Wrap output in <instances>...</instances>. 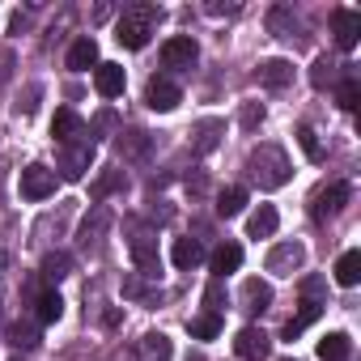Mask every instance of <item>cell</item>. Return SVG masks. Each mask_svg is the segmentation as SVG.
<instances>
[{
  "mask_svg": "<svg viewBox=\"0 0 361 361\" xmlns=\"http://www.w3.org/2000/svg\"><path fill=\"white\" fill-rule=\"evenodd\" d=\"M247 174L255 178L264 192L285 188V183H289V157H285V149H276V145H259V149H251V157H247Z\"/></svg>",
  "mask_w": 361,
  "mask_h": 361,
  "instance_id": "obj_1",
  "label": "cell"
},
{
  "mask_svg": "<svg viewBox=\"0 0 361 361\" xmlns=\"http://www.w3.org/2000/svg\"><path fill=\"white\" fill-rule=\"evenodd\" d=\"M157 22H161V9H157V5H132V9H123V18L115 22L119 47L140 51V47L149 43V35L157 30Z\"/></svg>",
  "mask_w": 361,
  "mask_h": 361,
  "instance_id": "obj_2",
  "label": "cell"
},
{
  "mask_svg": "<svg viewBox=\"0 0 361 361\" xmlns=\"http://www.w3.org/2000/svg\"><path fill=\"white\" fill-rule=\"evenodd\" d=\"M64 149V157H60V174L64 178H85V170H90V161H94V140L90 136H81V140H73V145H60Z\"/></svg>",
  "mask_w": 361,
  "mask_h": 361,
  "instance_id": "obj_3",
  "label": "cell"
},
{
  "mask_svg": "<svg viewBox=\"0 0 361 361\" xmlns=\"http://www.w3.org/2000/svg\"><path fill=\"white\" fill-rule=\"evenodd\" d=\"M348 196H353V188H348V183L319 188V192H314V200H310V217H314V221H331V217L348 204Z\"/></svg>",
  "mask_w": 361,
  "mask_h": 361,
  "instance_id": "obj_4",
  "label": "cell"
},
{
  "mask_svg": "<svg viewBox=\"0 0 361 361\" xmlns=\"http://www.w3.org/2000/svg\"><path fill=\"white\" fill-rule=\"evenodd\" d=\"M196 60H200V47H196L192 35H174V39L161 43V64L166 68H192Z\"/></svg>",
  "mask_w": 361,
  "mask_h": 361,
  "instance_id": "obj_5",
  "label": "cell"
},
{
  "mask_svg": "<svg viewBox=\"0 0 361 361\" xmlns=\"http://www.w3.org/2000/svg\"><path fill=\"white\" fill-rule=\"evenodd\" d=\"M22 196L26 200H47V196H56V170H47V166H26L22 170Z\"/></svg>",
  "mask_w": 361,
  "mask_h": 361,
  "instance_id": "obj_6",
  "label": "cell"
},
{
  "mask_svg": "<svg viewBox=\"0 0 361 361\" xmlns=\"http://www.w3.org/2000/svg\"><path fill=\"white\" fill-rule=\"evenodd\" d=\"M331 35H336V47L340 51H353L357 39H361V13L357 9H336L331 13Z\"/></svg>",
  "mask_w": 361,
  "mask_h": 361,
  "instance_id": "obj_7",
  "label": "cell"
},
{
  "mask_svg": "<svg viewBox=\"0 0 361 361\" xmlns=\"http://www.w3.org/2000/svg\"><path fill=\"white\" fill-rule=\"evenodd\" d=\"M234 353H238L243 361H264V357L272 353V340H268L264 327H243L238 340H234Z\"/></svg>",
  "mask_w": 361,
  "mask_h": 361,
  "instance_id": "obj_8",
  "label": "cell"
},
{
  "mask_svg": "<svg viewBox=\"0 0 361 361\" xmlns=\"http://www.w3.org/2000/svg\"><path fill=\"white\" fill-rule=\"evenodd\" d=\"M302 259H306V247H302V243H281V247H272V255H268V272L293 276V272L302 268Z\"/></svg>",
  "mask_w": 361,
  "mask_h": 361,
  "instance_id": "obj_9",
  "label": "cell"
},
{
  "mask_svg": "<svg viewBox=\"0 0 361 361\" xmlns=\"http://www.w3.org/2000/svg\"><path fill=\"white\" fill-rule=\"evenodd\" d=\"M145 102H149L153 111H161V115H166V111H174L178 102H183V94H178V85H174V81L153 77V81L145 85Z\"/></svg>",
  "mask_w": 361,
  "mask_h": 361,
  "instance_id": "obj_10",
  "label": "cell"
},
{
  "mask_svg": "<svg viewBox=\"0 0 361 361\" xmlns=\"http://www.w3.org/2000/svg\"><path fill=\"white\" fill-rule=\"evenodd\" d=\"M128 247H132V259H136V268H140L145 276H157V238H153L149 230H136Z\"/></svg>",
  "mask_w": 361,
  "mask_h": 361,
  "instance_id": "obj_11",
  "label": "cell"
},
{
  "mask_svg": "<svg viewBox=\"0 0 361 361\" xmlns=\"http://www.w3.org/2000/svg\"><path fill=\"white\" fill-rule=\"evenodd\" d=\"M123 85H128L123 64H98V68H94V90H98L102 98H119Z\"/></svg>",
  "mask_w": 361,
  "mask_h": 361,
  "instance_id": "obj_12",
  "label": "cell"
},
{
  "mask_svg": "<svg viewBox=\"0 0 361 361\" xmlns=\"http://www.w3.org/2000/svg\"><path fill=\"white\" fill-rule=\"evenodd\" d=\"M170 357H174V348H170V340H166L161 331L140 336L136 348H132V361H170Z\"/></svg>",
  "mask_w": 361,
  "mask_h": 361,
  "instance_id": "obj_13",
  "label": "cell"
},
{
  "mask_svg": "<svg viewBox=\"0 0 361 361\" xmlns=\"http://www.w3.org/2000/svg\"><path fill=\"white\" fill-rule=\"evenodd\" d=\"M51 136L60 140V145H73V140H81L85 136V123H81V115L77 111H56V119H51Z\"/></svg>",
  "mask_w": 361,
  "mask_h": 361,
  "instance_id": "obj_14",
  "label": "cell"
},
{
  "mask_svg": "<svg viewBox=\"0 0 361 361\" xmlns=\"http://www.w3.org/2000/svg\"><path fill=\"white\" fill-rule=\"evenodd\" d=\"M268 306H272V285L259 281V276L243 281V310H247V314H259V310H268Z\"/></svg>",
  "mask_w": 361,
  "mask_h": 361,
  "instance_id": "obj_15",
  "label": "cell"
},
{
  "mask_svg": "<svg viewBox=\"0 0 361 361\" xmlns=\"http://www.w3.org/2000/svg\"><path fill=\"white\" fill-rule=\"evenodd\" d=\"M255 81L268 85V90H281V85L293 81V64H289V60H264V64L255 68Z\"/></svg>",
  "mask_w": 361,
  "mask_h": 361,
  "instance_id": "obj_16",
  "label": "cell"
},
{
  "mask_svg": "<svg viewBox=\"0 0 361 361\" xmlns=\"http://www.w3.org/2000/svg\"><path fill=\"white\" fill-rule=\"evenodd\" d=\"M170 259H174V268L192 272L196 264H204V247H200L196 238H174V247H170Z\"/></svg>",
  "mask_w": 361,
  "mask_h": 361,
  "instance_id": "obj_17",
  "label": "cell"
},
{
  "mask_svg": "<svg viewBox=\"0 0 361 361\" xmlns=\"http://www.w3.org/2000/svg\"><path fill=\"white\" fill-rule=\"evenodd\" d=\"M68 68L73 73H90V68H98V43L85 35V39H77L73 47H68Z\"/></svg>",
  "mask_w": 361,
  "mask_h": 361,
  "instance_id": "obj_18",
  "label": "cell"
},
{
  "mask_svg": "<svg viewBox=\"0 0 361 361\" xmlns=\"http://www.w3.org/2000/svg\"><path fill=\"white\" fill-rule=\"evenodd\" d=\"M276 226H281L276 209H272V204H259V209L251 213V221H247V234H251V238H272Z\"/></svg>",
  "mask_w": 361,
  "mask_h": 361,
  "instance_id": "obj_19",
  "label": "cell"
},
{
  "mask_svg": "<svg viewBox=\"0 0 361 361\" xmlns=\"http://www.w3.org/2000/svg\"><path fill=\"white\" fill-rule=\"evenodd\" d=\"M243 268V247L238 243H221L217 251H213V272H217V281L226 276V272H238Z\"/></svg>",
  "mask_w": 361,
  "mask_h": 361,
  "instance_id": "obj_20",
  "label": "cell"
},
{
  "mask_svg": "<svg viewBox=\"0 0 361 361\" xmlns=\"http://www.w3.org/2000/svg\"><path fill=\"white\" fill-rule=\"evenodd\" d=\"M348 353H353V344L344 331H327L319 340V361H348Z\"/></svg>",
  "mask_w": 361,
  "mask_h": 361,
  "instance_id": "obj_21",
  "label": "cell"
},
{
  "mask_svg": "<svg viewBox=\"0 0 361 361\" xmlns=\"http://www.w3.org/2000/svg\"><path fill=\"white\" fill-rule=\"evenodd\" d=\"M357 281H361V251H344V255L336 259V285L353 289Z\"/></svg>",
  "mask_w": 361,
  "mask_h": 361,
  "instance_id": "obj_22",
  "label": "cell"
},
{
  "mask_svg": "<svg viewBox=\"0 0 361 361\" xmlns=\"http://www.w3.org/2000/svg\"><path fill=\"white\" fill-rule=\"evenodd\" d=\"M319 314H323V306H319V302H302V310L285 323V340H298V336H302V331L319 319Z\"/></svg>",
  "mask_w": 361,
  "mask_h": 361,
  "instance_id": "obj_23",
  "label": "cell"
},
{
  "mask_svg": "<svg viewBox=\"0 0 361 361\" xmlns=\"http://www.w3.org/2000/svg\"><path fill=\"white\" fill-rule=\"evenodd\" d=\"M247 209V188H226L221 196H217V213L221 217H238Z\"/></svg>",
  "mask_w": 361,
  "mask_h": 361,
  "instance_id": "obj_24",
  "label": "cell"
},
{
  "mask_svg": "<svg viewBox=\"0 0 361 361\" xmlns=\"http://www.w3.org/2000/svg\"><path fill=\"white\" fill-rule=\"evenodd\" d=\"M188 331L196 340H217L221 336V314H196V319H188Z\"/></svg>",
  "mask_w": 361,
  "mask_h": 361,
  "instance_id": "obj_25",
  "label": "cell"
},
{
  "mask_svg": "<svg viewBox=\"0 0 361 361\" xmlns=\"http://www.w3.org/2000/svg\"><path fill=\"white\" fill-rule=\"evenodd\" d=\"M115 149H119L123 157H145V153H149V136H145V132H119Z\"/></svg>",
  "mask_w": 361,
  "mask_h": 361,
  "instance_id": "obj_26",
  "label": "cell"
},
{
  "mask_svg": "<svg viewBox=\"0 0 361 361\" xmlns=\"http://www.w3.org/2000/svg\"><path fill=\"white\" fill-rule=\"evenodd\" d=\"M268 26H272L276 39H293V35H298V22H293L289 9H272V13H268Z\"/></svg>",
  "mask_w": 361,
  "mask_h": 361,
  "instance_id": "obj_27",
  "label": "cell"
},
{
  "mask_svg": "<svg viewBox=\"0 0 361 361\" xmlns=\"http://www.w3.org/2000/svg\"><path fill=\"white\" fill-rule=\"evenodd\" d=\"M68 272H73V255L56 251V255H47V259H43V276H47V281H64Z\"/></svg>",
  "mask_w": 361,
  "mask_h": 361,
  "instance_id": "obj_28",
  "label": "cell"
},
{
  "mask_svg": "<svg viewBox=\"0 0 361 361\" xmlns=\"http://www.w3.org/2000/svg\"><path fill=\"white\" fill-rule=\"evenodd\" d=\"M60 314H64V298H60L56 289H47V293L39 298V319H43V323H56Z\"/></svg>",
  "mask_w": 361,
  "mask_h": 361,
  "instance_id": "obj_29",
  "label": "cell"
},
{
  "mask_svg": "<svg viewBox=\"0 0 361 361\" xmlns=\"http://www.w3.org/2000/svg\"><path fill=\"white\" fill-rule=\"evenodd\" d=\"M217 132H221V119H204V123L196 128V136H200V140H196V153H209V149L217 145Z\"/></svg>",
  "mask_w": 361,
  "mask_h": 361,
  "instance_id": "obj_30",
  "label": "cell"
},
{
  "mask_svg": "<svg viewBox=\"0 0 361 361\" xmlns=\"http://www.w3.org/2000/svg\"><path fill=\"white\" fill-rule=\"evenodd\" d=\"M298 145H302V153L310 157V161H323V145H319V136H314V128H298Z\"/></svg>",
  "mask_w": 361,
  "mask_h": 361,
  "instance_id": "obj_31",
  "label": "cell"
},
{
  "mask_svg": "<svg viewBox=\"0 0 361 361\" xmlns=\"http://www.w3.org/2000/svg\"><path fill=\"white\" fill-rule=\"evenodd\" d=\"M238 123H243V132L259 128V123H264V106H259V102H247V106L238 111Z\"/></svg>",
  "mask_w": 361,
  "mask_h": 361,
  "instance_id": "obj_32",
  "label": "cell"
},
{
  "mask_svg": "<svg viewBox=\"0 0 361 361\" xmlns=\"http://www.w3.org/2000/svg\"><path fill=\"white\" fill-rule=\"evenodd\" d=\"M204 306H209V314H221V306H226V285L221 281H213L204 289Z\"/></svg>",
  "mask_w": 361,
  "mask_h": 361,
  "instance_id": "obj_33",
  "label": "cell"
},
{
  "mask_svg": "<svg viewBox=\"0 0 361 361\" xmlns=\"http://www.w3.org/2000/svg\"><path fill=\"white\" fill-rule=\"evenodd\" d=\"M9 344H13V348H30V344H39V336H35V327L13 323V327H9Z\"/></svg>",
  "mask_w": 361,
  "mask_h": 361,
  "instance_id": "obj_34",
  "label": "cell"
},
{
  "mask_svg": "<svg viewBox=\"0 0 361 361\" xmlns=\"http://www.w3.org/2000/svg\"><path fill=\"white\" fill-rule=\"evenodd\" d=\"M115 188H123V170H115V174H102L98 183H94V196H106V192H115Z\"/></svg>",
  "mask_w": 361,
  "mask_h": 361,
  "instance_id": "obj_35",
  "label": "cell"
},
{
  "mask_svg": "<svg viewBox=\"0 0 361 361\" xmlns=\"http://www.w3.org/2000/svg\"><path fill=\"white\" fill-rule=\"evenodd\" d=\"M357 98H361L357 81H344V85H340V106H344V111H357Z\"/></svg>",
  "mask_w": 361,
  "mask_h": 361,
  "instance_id": "obj_36",
  "label": "cell"
},
{
  "mask_svg": "<svg viewBox=\"0 0 361 361\" xmlns=\"http://www.w3.org/2000/svg\"><path fill=\"white\" fill-rule=\"evenodd\" d=\"M13 361H22V357H13Z\"/></svg>",
  "mask_w": 361,
  "mask_h": 361,
  "instance_id": "obj_37",
  "label": "cell"
}]
</instances>
